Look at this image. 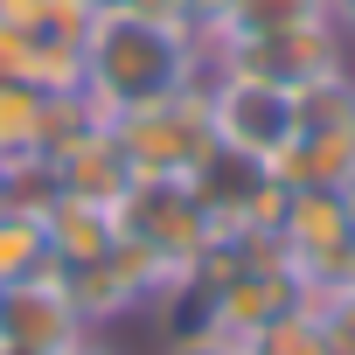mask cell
<instances>
[{
	"mask_svg": "<svg viewBox=\"0 0 355 355\" xmlns=\"http://www.w3.org/2000/svg\"><path fill=\"white\" fill-rule=\"evenodd\" d=\"M0 355H28V348H8V341H0Z\"/></svg>",
	"mask_w": 355,
	"mask_h": 355,
	"instance_id": "d4e9b609",
	"label": "cell"
},
{
	"mask_svg": "<svg viewBox=\"0 0 355 355\" xmlns=\"http://www.w3.org/2000/svg\"><path fill=\"white\" fill-rule=\"evenodd\" d=\"M348 279H355V265H348Z\"/></svg>",
	"mask_w": 355,
	"mask_h": 355,
	"instance_id": "484cf974",
	"label": "cell"
},
{
	"mask_svg": "<svg viewBox=\"0 0 355 355\" xmlns=\"http://www.w3.org/2000/svg\"><path fill=\"white\" fill-rule=\"evenodd\" d=\"M91 334V320L77 313L63 272H42V279H21V286H0V341L8 348H28V355H63Z\"/></svg>",
	"mask_w": 355,
	"mask_h": 355,
	"instance_id": "30bf717a",
	"label": "cell"
},
{
	"mask_svg": "<svg viewBox=\"0 0 355 355\" xmlns=\"http://www.w3.org/2000/svg\"><path fill=\"white\" fill-rule=\"evenodd\" d=\"M189 189H196L202 216L216 223V237H230V230H265V223H279V209H286V182H279L265 160H244V153H230V146H216V153L189 174Z\"/></svg>",
	"mask_w": 355,
	"mask_h": 355,
	"instance_id": "9c48e42d",
	"label": "cell"
},
{
	"mask_svg": "<svg viewBox=\"0 0 355 355\" xmlns=\"http://www.w3.org/2000/svg\"><path fill=\"white\" fill-rule=\"evenodd\" d=\"M223 15H230V0H189V21H196V35H216V28H223Z\"/></svg>",
	"mask_w": 355,
	"mask_h": 355,
	"instance_id": "ffe728a7",
	"label": "cell"
},
{
	"mask_svg": "<svg viewBox=\"0 0 355 355\" xmlns=\"http://www.w3.org/2000/svg\"><path fill=\"white\" fill-rule=\"evenodd\" d=\"M15 209V189H8V167H0V216Z\"/></svg>",
	"mask_w": 355,
	"mask_h": 355,
	"instance_id": "cb8c5ba5",
	"label": "cell"
},
{
	"mask_svg": "<svg viewBox=\"0 0 355 355\" xmlns=\"http://www.w3.org/2000/svg\"><path fill=\"white\" fill-rule=\"evenodd\" d=\"M320 21L348 42V56H355V0H320Z\"/></svg>",
	"mask_w": 355,
	"mask_h": 355,
	"instance_id": "d6986e66",
	"label": "cell"
},
{
	"mask_svg": "<svg viewBox=\"0 0 355 355\" xmlns=\"http://www.w3.org/2000/svg\"><path fill=\"white\" fill-rule=\"evenodd\" d=\"M196 77H209V56H202V35H189V28L98 15L91 35H84V91L105 119H119L132 105H153L167 91L196 84Z\"/></svg>",
	"mask_w": 355,
	"mask_h": 355,
	"instance_id": "6da1fadb",
	"label": "cell"
},
{
	"mask_svg": "<svg viewBox=\"0 0 355 355\" xmlns=\"http://www.w3.org/2000/svg\"><path fill=\"white\" fill-rule=\"evenodd\" d=\"M56 196H77V202H119L125 196V182H132V167H125V153H119V139H112V125L105 132H84L77 146H63L56 160Z\"/></svg>",
	"mask_w": 355,
	"mask_h": 355,
	"instance_id": "8fae6325",
	"label": "cell"
},
{
	"mask_svg": "<svg viewBox=\"0 0 355 355\" xmlns=\"http://www.w3.org/2000/svg\"><path fill=\"white\" fill-rule=\"evenodd\" d=\"M334 196H341V216H348V230H355V167H348L341 182H334Z\"/></svg>",
	"mask_w": 355,
	"mask_h": 355,
	"instance_id": "603a6c76",
	"label": "cell"
},
{
	"mask_svg": "<svg viewBox=\"0 0 355 355\" xmlns=\"http://www.w3.org/2000/svg\"><path fill=\"white\" fill-rule=\"evenodd\" d=\"M293 105H300V132H293V146L272 174L286 189H334L355 167V63L293 91Z\"/></svg>",
	"mask_w": 355,
	"mask_h": 355,
	"instance_id": "277c9868",
	"label": "cell"
},
{
	"mask_svg": "<svg viewBox=\"0 0 355 355\" xmlns=\"http://www.w3.org/2000/svg\"><path fill=\"white\" fill-rule=\"evenodd\" d=\"M21 63H28V28L0 21V84H8V77H21Z\"/></svg>",
	"mask_w": 355,
	"mask_h": 355,
	"instance_id": "ac0fdd59",
	"label": "cell"
},
{
	"mask_svg": "<svg viewBox=\"0 0 355 355\" xmlns=\"http://www.w3.org/2000/svg\"><path fill=\"white\" fill-rule=\"evenodd\" d=\"M167 355H251L244 341H223L209 327H182V334H167Z\"/></svg>",
	"mask_w": 355,
	"mask_h": 355,
	"instance_id": "e0dca14e",
	"label": "cell"
},
{
	"mask_svg": "<svg viewBox=\"0 0 355 355\" xmlns=\"http://www.w3.org/2000/svg\"><path fill=\"white\" fill-rule=\"evenodd\" d=\"M42 15V0H0V21H15V28H28Z\"/></svg>",
	"mask_w": 355,
	"mask_h": 355,
	"instance_id": "7402d4cb",
	"label": "cell"
},
{
	"mask_svg": "<svg viewBox=\"0 0 355 355\" xmlns=\"http://www.w3.org/2000/svg\"><path fill=\"white\" fill-rule=\"evenodd\" d=\"M56 272H63V265H56ZM63 286H70V300H77V313H84L91 327H119V320H132V313H153L160 293H174L167 272H160V258H153L146 244H132V237H112L105 258L70 265Z\"/></svg>",
	"mask_w": 355,
	"mask_h": 355,
	"instance_id": "8992f818",
	"label": "cell"
},
{
	"mask_svg": "<svg viewBox=\"0 0 355 355\" xmlns=\"http://www.w3.org/2000/svg\"><path fill=\"white\" fill-rule=\"evenodd\" d=\"M42 105H49V98H42L35 84H21V77L0 84V167L42 153Z\"/></svg>",
	"mask_w": 355,
	"mask_h": 355,
	"instance_id": "5bb4252c",
	"label": "cell"
},
{
	"mask_svg": "<svg viewBox=\"0 0 355 355\" xmlns=\"http://www.w3.org/2000/svg\"><path fill=\"white\" fill-rule=\"evenodd\" d=\"M202 56H209V77H258L279 91H306L327 70L355 63L327 21H300V28H272V35H209Z\"/></svg>",
	"mask_w": 355,
	"mask_h": 355,
	"instance_id": "5b68a950",
	"label": "cell"
},
{
	"mask_svg": "<svg viewBox=\"0 0 355 355\" xmlns=\"http://www.w3.org/2000/svg\"><path fill=\"white\" fill-rule=\"evenodd\" d=\"M63 355H125V348L112 341V327H91V334H84L77 348H63Z\"/></svg>",
	"mask_w": 355,
	"mask_h": 355,
	"instance_id": "44dd1931",
	"label": "cell"
},
{
	"mask_svg": "<svg viewBox=\"0 0 355 355\" xmlns=\"http://www.w3.org/2000/svg\"><path fill=\"white\" fill-rule=\"evenodd\" d=\"M112 139L125 153L132 174L146 182H189V174L216 153V125H209V77L167 91L153 105H132L112 119Z\"/></svg>",
	"mask_w": 355,
	"mask_h": 355,
	"instance_id": "7a4b0ae2",
	"label": "cell"
},
{
	"mask_svg": "<svg viewBox=\"0 0 355 355\" xmlns=\"http://www.w3.org/2000/svg\"><path fill=\"white\" fill-rule=\"evenodd\" d=\"M272 230H279L286 265H293L300 286H334V279H348V265H355V230H348L334 189H286V209H279Z\"/></svg>",
	"mask_w": 355,
	"mask_h": 355,
	"instance_id": "ba28073f",
	"label": "cell"
},
{
	"mask_svg": "<svg viewBox=\"0 0 355 355\" xmlns=\"http://www.w3.org/2000/svg\"><path fill=\"white\" fill-rule=\"evenodd\" d=\"M112 223H119V237H132L160 258L167 286H189L196 265L216 251V223L202 216L189 182H146V174H132L125 196L112 202Z\"/></svg>",
	"mask_w": 355,
	"mask_h": 355,
	"instance_id": "3957f363",
	"label": "cell"
},
{
	"mask_svg": "<svg viewBox=\"0 0 355 355\" xmlns=\"http://www.w3.org/2000/svg\"><path fill=\"white\" fill-rule=\"evenodd\" d=\"M244 348H251V355H334V341H327V327L313 320V306H306V300H300L293 313H279L265 334H251Z\"/></svg>",
	"mask_w": 355,
	"mask_h": 355,
	"instance_id": "2e32d148",
	"label": "cell"
},
{
	"mask_svg": "<svg viewBox=\"0 0 355 355\" xmlns=\"http://www.w3.org/2000/svg\"><path fill=\"white\" fill-rule=\"evenodd\" d=\"M42 272H56L42 209H8L0 216V286H21V279H42Z\"/></svg>",
	"mask_w": 355,
	"mask_h": 355,
	"instance_id": "4fadbf2b",
	"label": "cell"
},
{
	"mask_svg": "<svg viewBox=\"0 0 355 355\" xmlns=\"http://www.w3.org/2000/svg\"><path fill=\"white\" fill-rule=\"evenodd\" d=\"M209 125H216V146L279 167L300 132V105L293 91L258 84V77H209Z\"/></svg>",
	"mask_w": 355,
	"mask_h": 355,
	"instance_id": "52a82bcc",
	"label": "cell"
},
{
	"mask_svg": "<svg viewBox=\"0 0 355 355\" xmlns=\"http://www.w3.org/2000/svg\"><path fill=\"white\" fill-rule=\"evenodd\" d=\"M42 223H49V251H56V265H63V272H70V265L105 258V251H112V237H119L112 209H105V202H77V196H56V202L42 209Z\"/></svg>",
	"mask_w": 355,
	"mask_h": 355,
	"instance_id": "7c38bea8",
	"label": "cell"
},
{
	"mask_svg": "<svg viewBox=\"0 0 355 355\" xmlns=\"http://www.w3.org/2000/svg\"><path fill=\"white\" fill-rule=\"evenodd\" d=\"M300 21H320V0H230L216 35H272V28H300Z\"/></svg>",
	"mask_w": 355,
	"mask_h": 355,
	"instance_id": "9a60e30c",
	"label": "cell"
}]
</instances>
